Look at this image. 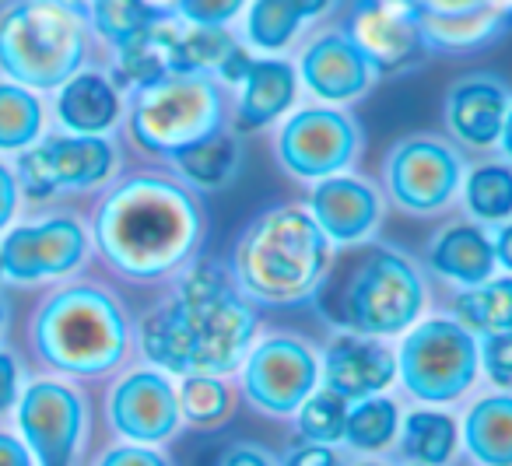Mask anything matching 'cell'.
<instances>
[{
  "instance_id": "obj_42",
  "label": "cell",
  "mask_w": 512,
  "mask_h": 466,
  "mask_svg": "<svg viewBox=\"0 0 512 466\" xmlns=\"http://www.w3.org/2000/svg\"><path fill=\"white\" fill-rule=\"evenodd\" d=\"M15 389H18V368L11 361V354H0V410L15 403Z\"/></svg>"
},
{
  "instance_id": "obj_21",
  "label": "cell",
  "mask_w": 512,
  "mask_h": 466,
  "mask_svg": "<svg viewBox=\"0 0 512 466\" xmlns=\"http://www.w3.org/2000/svg\"><path fill=\"white\" fill-rule=\"evenodd\" d=\"M299 99V71L281 57H256L239 81V102H235V134H256V130L278 123Z\"/></svg>"
},
{
  "instance_id": "obj_38",
  "label": "cell",
  "mask_w": 512,
  "mask_h": 466,
  "mask_svg": "<svg viewBox=\"0 0 512 466\" xmlns=\"http://www.w3.org/2000/svg\"><path fill=\"white\" fill-rule=\"evenodd\" d=\"M488 8H498V4L495 0H414V11L425 18H460V15H477V11H488Z\"/></svg>"
},
{
  "instance_id": "obj_7",
  "label": "cell",
  "mask_w": 512,
  "mask_h": 466,
  "mask_svg": "<svg viewBox=\"0 0 512 466\" xmlns=\"http://www.w3.org/2000/svg\"><path fill=\"white\" fill-rule=\"evenodd\" d=\"M225 99L207 74H169L155 85L137 88L130 134L144 151L176 155L225 127Z\"/></svg>"
},
{
  "instance_id": "obj_45",
  "label": "cell",
  "mask_w": 512,
  "mask_h": 466,
  "mask_svg": "<svg viewBox=\"0 0 512 466\" xmlns=\"http://www.w3.org/2000/svg\"><path fill=\"white\" fill-rule=\"evenodd\" d=\"M491 246H495L498 267H505L512 274V221H505V225L498 228L495 239H491Z\"/></svg>"
},
{
  "instance_id": "obj_27",
  "label": "cell",
  "mask_w": 512,
  "mask_h": 466,
  "mask_svg": "<svg viewBox=\"0 0 512 466\" xmlns=\"http://www.w3.org/2000/svg\"><path fill=\"white\" fill-rule=\"evenodd\" d=\"M239 158H242L239 137L228 134V130L221 127V130H214L211 137H204V141L176 151V155H172V165H176V172L193 186V190L214 193V190H225V186L235 179Z\"/></svg>"
},
{
  "instance_id": "obj_43",
  "label": "cell",
  "mask_w": 512,
  "mask_h": 466,
  "mask_svg": "<svg viewBox=\"0 0 512 466\" xmlns=\"http://www.w3.org/2000/svg\"><path fill=\"white\" fill-rule=\"evenodd\" d=\"M15 200H18V190H15V179L11 172L0 165V228L8 225L11 214H15Z\"/></svg>"
},
{
  "instance_id": "obj_3",
  "label": "cell",
  "mask_w": 512,
  "mask_h": 466,
  "mask_svg": "<svg viewBox=\"0 0 512 466\" xmlns=\"http://www.w3.org/2000/svg\"><path fill=\"white\" fill-rule=\"evenodd\" d=\"M330 239L306 207L281 204L256 214L239 235L232 281L249 302L302 305L320 291Z\"/></svg>"
},
{
  "instance_id": "obj_17",
  "label": "cell",
  "mask_w": 512,
  "mask_h": 466,
  "mask_svg": "<svg viewBox=\"0 0 512 466\" xmlns=\"http://www.w3.org/2000/svg\"><path fill=\"white\" fill-rule=\"evenodd\" d=\"M309 214L334 246H355L365 242L383 221V197L372 183L358 176H330L313 183L309 193Z\"/></svg>"
},
{
  "instance_id": "obj_44",
  "label": "cell",
  "mask_w": 512,
  "mask_h": 466,
  "mask_svg": "<svg viewBox=\"0 0 512 466\" xmlns=\"http://www.w3.org/2000/svg\"><path fill=\"white\" fill-rule=\"evenodd\" d=\"M0 466H32L29 449L11 435H0Z\"/></svg>"
},
{
  "instance_id": "obj_12",
  "label": "cell",
  "mask_w": 512,
  "mask_h": 466,
  "mask_svg": "<svg viewBox=\"0 0 512 466\" xmlns=\"http://www.w3.org/2000/svg\"><path fill=\"white\" fill-rule=\"evenodd\" d=\"M113 144L102 137H57L22 155V183L32 197H50L57 190H85L113 172Z\"/></svg>"
},
{
  "instance_id": "obj_23",
  "label": "cell",
  "mask_w": 512,
  "mask_h": 466,
  "mask_svg": "<svg viewBox=\"0 0 512 466\" xmlns=\"http://www.w3.org/2000/svg\"><path fill=\"white\" fill-rule=\"evenodd\" d=\"M334 0H253L242 15L246 43L260 53H281L299 39L313 18L327 15Z\"/></svg>"
},
{
  "instance_id": "obj_25",
  "label": "cell",
  "mask_w": 512,
  "mask_h": 466,
  "mask_svg": "<svg viewBox=\"0 0 512 466\" xmlns=\"http://www.w3.org/2000/svg\"><path fill=\"white\" fill-rule=\"evenodd\" d=\"M463 442L484 466H512V396H484L467 410Z\"/></svg>"
},
{
  "instance_id": "obj_41",
  "label": "cell",
  "mask_w": 512,
  "mask_h": 466,
  "mask_svg": "<svg viewBox=\"0 0 512 466\" xmlns=\"http://www.w3.org/2000/svg\"><path fill=\"white\" fill-rule=\"evenodd\" d=\"M218 466H274V463L267 452L253 449V445H235V449H228L225 456L218 459Z\"/></svg>"
},
{
  "instance_id": "obj_40",
  "label": "cell",
  "mask_w": 512,
  "mask_h": 466,
  "mask_svg": "<svg viewBox=\"0 0 512 466\" xmlns=\"http://www.w3.org/2000/svg\"><path fill=\"white\" fill-rule=\"evenodd\" d=\"M285 466H337V456L330 445H320V442H309L302 449L288 452V463Z\"/></svg>"
},
{
  "instance_id": "obj_11",
  "label": "cell",
  "mask_w": 512,
  "mask_h": 466,
  "mask_svg": "<svg viewBox=\"0 0 512 466\" xmlns=\"http://www.w3.org/2000/svg\"><path fill=\"white\" fill-rule=\"evenodd\" d=\"M320 382V361L313 347L288 333H274L249 347L242 361V389L249 403L267 414H295Z\"/></svg>"
},
{
  "instance_id": "obj_22",
  "label": "cell",
  "mask_w": 512,
  "mask_h": 466,
  "mask_svg": "<svg viewBox=\"0 0 512 466\" xmlns=\"http://www.w3.org/2000/svg\"><path fill=\"white\" fill-rule=\"evenodd\" d=\"M428 267L442 277V281L456 284V288H477V284L491 281L498 260L491 235L481 225L470 221H453L446 225L435 242L428 246Z\"/></svg>"
},
{
  "instance_id": "obj_6",
  "label": "cell",
  "mask_w": 512,
  "mask_h": 466,
  "mask_svg": "<svg viewBox=\"0 0 512 466\" xmlns=\"http://www.w3.org/2000/svg\"><path fill=\"white\" fill-rule=\"evenodd\" d=\"M425 298V277L411 256L376 246L358 256L344 277L337 316L351 333L383 340L411 330L425 312Z\"/></svg>"
},
{
  "instance_id": "obj_8",
  "label": "cell",
  "mask_w": 512,
  "mask_h": 466,
  "mask_svg": "<svg viewBox=\"0 0 512 466\" xmlns=\"http://www.w3.org/2000/svg\"><path fill=\"white\" fill-rule=\"evenodd\" d=\"M481 344L460 319H421L404 333L397 351V375L404 389L425 403H453L474 386Z\"/></svg>"
},
{
  "instance_id": "obj_52",
  "label": "cell",
  "mask_w": 512,
  "mask_h": 466,
  "mask_svg": "<svg viewBox=\"0 0 512 466\" xmlns=\"http://www.w3.org/2000/svg\"><path fill=\"white\" fill-rule=\"evenodd\" d=\"M0 274H4V263H0Z\"/></svg>"
},
{
  "instance_id": "obj_28",
  "label": "cell",
  "mask_w": 512,
  "mask_h": 466,
  "mask_svg": "<svg viewBox=\"0 0 512 466\" xmlns=\"http://www.w3.org/2000/svg\"><path fill=\"white\" fill-rule=\"evenodd\" d=\"M460 323L470 333H512V274L491 277L477 288H463L453 302Z\"/></svg>"
},
{
  "instance_id": "obj_14",
  "label": "cell",
  "mask_w": 512,
  "mask_h": 466,
  "mask_svg": "<svg viewBox=\"0 0 512 466\" xmlns=\"http://www.w3.org/2000/svg\"><path fill=\"white\" fill-rule=\"evenodd\" d=\"M85 228L71 218H50L43 225H25L4 239L0 263L4 274L15 281H39V277H60L85 260Z\"/></svg>"
},
{
  "instance_id": "obj_1",
  "label": "cell",
  "mask_w": 512,
  "mask_h": 466,
  "mask_svg": "<svg viewBox=\"0 0 512 466\" xmlns=\"http://www.w3.org/2000/svg\"><path fill=\"white\" fill-rule=\"evenodd\" d=\"M256 337V309L214 263L186 270L176 295L141 326V347L172 375H225L242 365Z\"/></svg>"
},
{
  "instance_id": "obj_37",
  "label": "cell",
  "mask_w": 512,
  "mask_h": 466,
  "mask_svg": "<svg viewBox=\"0 0 512 466\" xmlns=\"http://www.w3.org/2000/svg\"><path fill=\"white\" fill-rule=\"evenodd\" d=\"M481 365L491 382L512 386V333H488V337H484Z\"/></svg>"
},
{
  "instance_id": "obj_19",
  "label": "cell",
  "mask_w": 512,
  "mask_h": 466,
  "mask_svg": "<svg viewBox=\"0 0 512 466\" xmlns=\"http://www.w3.org/2000/svg\"><path fill=\"white\" fill-rule=\"evenodd\" d=\"M397 379V354L376 337L341 333L323 351V389L337 393L344 403L379 396Z\"/></svg>"
},
{
  "instance_id": "obj_31",
  "label": "cell",
  "mask_w": 512,
  "mask_h": 466,
  "mask_svg": "<svg viewBox=\"0 0 512 466\" xmlns=\"http://www.w3.org/2000/svg\"><path fill=\"white\" fill-rule=\"evenodd\" d=\"M92 25L106 43H113L116 50H123L127 43H134L141 32H148L158 22V11L148 8V0H92Z\"/></svg>"
},
{
  "instance_id": "obj_51",
  "label": "cell",
  "mask_w": 512,
  "mask_h": 466,
  "mask_svg": "<svg viewBox=\"0 0 512 466\" xmlns=\"http://www.w3.org/2000/svg\"><path fill=\"white\" fill-rule=\"evenodd\" d=\"M362 466H383V463H362Z\"/></svg>"
},
{
  "instance_id": "obj_16",
  "label": "cell",
  "mask_w": 512,
  "mask_h": 466,
  "mask_svg": "<svg viewBox=\"0 0 512 466\" xmlns=\"http://www.w3.org/2000/svg\"><path fill=\"white\" fill-rule=\"evenodd\" d=\"M18 424H22L39 463L67 466L74 456V445L81 438L85 410H81V400L74 389L60 386V382H36L25 393L22 410H18Z\"/></svg>"
},
{
  "instance_id": "obj_5",
  "label": "cell",
  "mask_w": 512,
  "mask_h": 466,
  "mask_svg": "<svg viewBox=\"0 0 512 466\" xmlns=\"http://www.w3.org/2000/svg\"><path fill=\"white\" fill-rule=\"evenodd\" d=\"M85 46V15L60 0H25L0 22V67L29 88L67 85Z\"/></svg>"
},
{
  "instance_id": "obj_50",
  "label": "cell",
  "mask_w": 512,
  "mask_h": 466,
  "mask_svg": "<svg viewBox=\"0 0 512 466\" xmlns=\"http://www.w3.org/2000/svg\"><path fill=\"white\" fill-rule=\"evenodd\" d=\"M0 326H4V305H0Z\"/></svg>"
},
{
  "instance_id": "obj_10",
  "label": "cell",
  "mask_w": 512,
  "mask_h": 466,
  "mask_svg": "<svg viewBox=\"0 0 512 466\" xmlns=\"http://www.w3.org/2000/svg\"><path fill=\"white\" fill-rule=\"evenodd\" d=\"M362 151V130L355 116L334 106L299 109L285 120L278 134V162L288 176L302 183L341 176Z\"/></svg>"
},
{
  "instance_id": "obj_4",
  "label": "cell",
  "mask_w": 512,
  "mask_h": 466,
  "mask_svg": "<svg viewBox=\"0 0 512 466\" xmlns=\"http://www.w3.org/2000/svg\"><path fill=\"white\" fill-rule=\"evenodd\" d=\"M36 344L60 372L99 375L127 351V319L106 291L67 288L39 312Z\"/></svg>"
},
{
  "instance_id": "obj_53",
  "label": "cell",
  "mask_w": 512,
  "mask_h": 466,
  "mask_svg": "<svg viewBox=\"0 0 512 466\" xmlns=\"http://www.w3.org/2000/svg\"><path fill=\"white\" fill-rule=\"evenodd\" d=\"M414 466H421V463H414Z\"/></svg>"
},
{
  "instance_id": "obj_15",
  "label": "cell",
  "mask_w": 512,
  "mask_h": 466,
  "mask_svg": "<svg viewBox=\"0 0 512 466\" xmlns=\"http://www.w3.org/2000/svg\"><path fill=\"white\" fill-rule=\"evenodd\" d=\"M351 39L358 50L372 60L379 74L404 71L407 64L425 53L421 25L414 15V4H386V0H358L348 22Z\"/></svg>"
},
{
  "instance_id": "obj_35",
  "label": "cell",
  "mask_w": 512,
  "mask_h": 466,
  "mask_svg": "<svg viewBox=\"0 0 512 466\" xmlns=\"http://www.w3.org/2000/svg\"><path fill=\"white\" fill-rule=\"evenodd\" d=\"M179 410L193 424H218L228 414V389L218 375H186L179 386Z\"/></svg>"
},
{
  "instance_id": "obj_29",
  "label": "cell",
  "mask_w": 512,
  "mask_h": 466,
  "mask_svg": "<svg viewBox=\"0 0 512 466\" xmlns=\"http://www.w3.org/2000/svg\"><path fill=\"white\" fill-rule=\"evenodd\" d=\"M463 207L481 225H505L512 218V165L488 162L463 176Z\"/></svg>"
},
{
  "instance_id": "obj_33",
  "label": "cell",
  "mask_w": 512,
  "mask_h": 466,
  "mask_svg": "<svg viewBox=\"0 0 512 466\" xmlns=\"http://www.w3.org/2000/svg\"><path fill=\"white\" fill-rule=\"evenodd\" d=\"M43 106L25 88L0 85V151H22L39 137Z\"/></svg>"
},
{
  "instance_id": "obj_30",
  "label": "cell",
  "mask_w": 512,
  "mask_h": 466,
  "mask_svg": "<svg viewBox=\"0 0 512 466\" xmlns=\"http://www.w3.org/2000/svg\"><path fill=\"white\" fill-rule=\"evenodd\" d=\"M456 449V421L439 410H414L404 421V452L421 466H442Z\"/></svg>"
},
{
  "instance_id": "obj_36",
  "label": "cell",
  "mask_w": 512,
  "mask_h": 466,
  "mask_svg": "<svg viewBox=\"0 0 512 466\" xmlns=\"http://www.w3.org/2000/svg\"><path fill=\"white\" fill-rule=\"evenodd\" d=\"M246 11V0H176L172 15L197 29H225Z\"/></svg>"
},
{
  "instance_id": "obj_47",
  "label": "cell",
  "mask_w": 512,
  "mask_h": 466,
  "mask_svg": "<svg viewBox=\"0 0 512 466\" xmlns=\"http://www.w3.org/2000/svg\"><path fill=\"white\" fill-rule=\"evenodd\" d=\"M148 8L158 11V15H172V11H176V0H148Z\"/></svg>"
},
{
  "instance_id": "obj_13",
  "label": "cell",
  "mask_w": 512,
  "mask_h": 466,
  "mask_svg": "<svg viewBox=\"0 0 512 466\" xmlns=\"http://www.w3.org/2000/svg\"><path fill=\"white\" fill-rule=\"evenodd\" d=\"M299 85H306L320 102H355L379 81L372 60L344 29L313 36L299 53Z\"/></svg>"
},
{
  "instance_id": "obj_46",
  "label": "cell",
  "mask_w": 512,
  "mask_h": 466,
  "mask_svg": "<svg viewBox=\"0 0 512 466\" xmlns=\"http://www.w3.org/2000/svg\"><path fill=\"white\" fill-rule=\"evenodd\" d=\"M498 144H502L505 158L512 162V106H509V116H505V123H502V134H498Z\"/></svg>"
},
{
  "instance_id": "obj_39",
  "label": "cell",
  "mask_w": 512,
  "mask_h": 466,
  "mask_svg": "<svg viewBox=\"0 0 512 466\" xmlns=\"http://www.w3.org/2000/svg\"><path fill=\"white\" fill-rule=\"evenodd\" d=\"M99 466H169V463H165V456H158V452L137 449V445H127V449L106 452Z\"/></svg>"
},
{
  "instance_id": "obj_32",
  "label": "cell",
  "mask_w": 512,
  "mask_h": 466,
  "mask_svg": "<svg viewBox=\"0 0 512 466\" xmlns=\"http://www.w3.org/2000/svg\"><path fill=\"white\" fill-rule=\"evenodd\" d=\"M400 424V410L390 396H369V400H358L348 410V421H344V438H348L355 449L376 452L383 445L393 442Z\"/></svg>"
},
{
  "instance_id": "obj_49",
  "label": "cell",
  "mask_w": 512,
  "mask_h": 466,
  "mask_svg": "<svg viewBox=\"0 0 512 466\" xmlns=\"http://www.w3.org/2000/svg\"><path fill=\"white\" fill-rule=\"evenodd\" d=\"M386 4H414V0H386Z\"/></svg>"
},
{
  "instance_id": "obj_18",
  "label": "cell",
  "mask_w": 512,
  "mask_h": 466,
  "mask_svg": "<svg viewBox=\"0 0 512 466\" xmlns=\"http://www.w3.org/2000/svg\"><path fill=\"white\" fill-rule=\"evenodd\" d=\"M509 106L512 88L498 74H467L449 85L446 102H442V120L456 144L484 151L498 144Z\"/></svg>"
},
{
  "instance_id": "obj_34",
  "label": "cell",
  "mask_w": 512,
  "mask_h": 466,
  "mask_svg": "<svg viewBox=\"0 0 512 466\" xmlns=\"http://www.w3.org/2000/svg\"><path fill=\"white\" fill-rule=\"evenodd\" d=\"M344 421H348V403L330 389H316L306 403L299 407V431L309 442H341L344 438Z\"/></svg>"
},
{
  "instance_id": "obj_2",
  "label": "cell",
  "mask_w": 512,
  "mask_h": 466,
  "mask_svg": "<svg viewBox=\"0 0 512 466\" xmlns=\"http://www.w3.org/2000/svg\"><path fill=\"white\" fill-rule=\"evenodd\" d=\"M200 228L204 218L193 193L165 176H137L116 186L95 221L106 260L137 281L183 267L197 249Z\"/></svg>"
},
{
  "instance_id": "obj_48",
  "label": "cell",
  "mask_w": 512,
  "mask_h": 466,
  "mask_svg": "<svg viewBox=\"0 0 512 466\" xmlns=\"http://www.w3.org/2000/svg\"><path fill=\"white\" fill-rule=\"evenodd\" d=\"M495 4H498V8H502V11H505V15H509V18H512V0H495Z\"/></svg>"
},
{
  "instance_id": "obj_9",
  "label": "cell",
  "mask_w": 512,
  "mask_h": 466,
  "mask_svg": "<svg viewBox=\"0 0 512 466\" xmlns=\"http://www.w3.org/2000/svg\"><path fill=\"white\" fill-rule=\"evenodd\" d=\"M463 155L456 144L432 134L397 141L383 158V183L390 200L407 214H435L453 204L463 186Z\"/></svg>"
},
{
  "instance_id": "obj_20",
  "label": "cell",
  "mask_w": 512,
  "mask_h": 466,
  "mask_svg": "<svg viewBox=\"0 0 512 466\" xmlns=\"http://www.w3.org/2000/svg\"><path fill=\"white\" fill-rule=\"evenodd\" d=\"M109 421L134 442H162L179 424V393L162 372H130L113 389Z\"/></svg>"
},
{
  "instance_id": "obj_24",
  "label": "cell",
  "mask_w": 512,
  "mask_h": 466,
  "mask_svg": "<svg viewBox=\"0 0 512 466\" xmlns=\"http://www.w3.org/2000/svg\"><path fill=\"white\" fill-rule=\"evenodd\" d=\"M57 113L74 134L81 137H99L109 130L120 116V95L102 74H74L64 88H60Z\"/></svg>"
},
{
  "instance_id": "obj_26",
  "label": "cell",
  "mask_w": 512,
  "mask_h": 466,
  "mask_svg": "<svg viewBox=\"0 0 512 466\" xmlns=\"http://www.w3.org/2000/svg\"><path fill=\"white\" fill-rule=\"evenodd\" d=\"M418 15V11H414ZM512 18L498 8L477 11V15H460V18H425L418 15L421 25V43L432 53H474L484 50L488 43H495Z\"/></svg>"
}]
</instances>
